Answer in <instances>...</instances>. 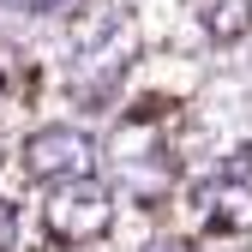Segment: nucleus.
<instances>
[{"instance_id": "423d86ee", "label": "nucleus", "mask_w": 252, "mask_h": 252, "mask_svg": "<svg viewBox=\"0 0 252 252\" xmlns=\"http://www.w3.org/2000/svg\"><path fill=\"white\" fill-rule=\"evenodd\" d=\"M0 6H18V12H60L66 0H0Z\"/></svg>"}, {"instance_id": "f03ea898", "label": "nucleus", "mask_w": 252, "mask_h": 252, "mask_svg": "<svg viewBox=\"0 0 252 252\" xmlns=\"http://www.w3.org/2000/svg\"><path fill=\"white\" fill-rule=\"evenodd\" d=\"M24 168L36 180H78L96 174V138L78 132V126H42L24 144Z\"/></svg>"}, {"instance_id": "f257e3e1", "label": "nucleus", "mask_w": 252, "mask_h": 252, "mask_svg": "<svg viewBox=\"0 0 252 252\" xmlns=\"http://www.w3.org/2000/svg\"><path fill=\"white\" fill-rule=\"evenodd\" d=\"M42 222L60 246H90L102 240L108 222H114V192L96 180V174H78V180H54V198L42 210Z\"/></svg>"}, {"instance_id": "39448f33", "label": "nucleus", "mask_w": 252, "mask_h": 252, "mask_svg": "<svg viewBox=\"0 0 252 252\" xmlns=\"http://www.w3.org/2000/svg\"><path fill=\"white\" fill-rule=\"evenodd\" d=\"M12 228H18V216H12L6 198H0V252H12Z\"/></svg>"}, {"instance_id": "20e7f679", "label": "nucleus", "mask_w": 252, "mask_h": 252, "mask_svg": "<svg viewBox=\"0 0 252 252\" xmlns=\"http://www.w3.org/2000/svg\"><path fill=\"white\" fill-rule=\"evenodd\" d=\"M198 24L210 42H240L246 24H252V0H204L198 6Z\"/></svg>"}, {"instance_id": "0eeeda50", "label": "nucleus", "mask_w": 252, "mask_h": 252, "mask_svg": "<svg viewBox=\"0 0 252 252\" xmlns=\"http://www.w3.org/2000/svg\"><path fill=\"white\" fill-rule=\"evenodd\" d=\"M144 252H192V246H186V240H150Z\"/></svg>"}, {"instance_id": "7ed1b4c3", "label": "nucleus", "mask_w": 252, "mask_h": 252, "mask_svg": "<svg viewBox=\"0 0 252 252\" xmlns=\"http://www.w3.org/2000/svg\"><path fill=\"white\" fill-rule=\"evenodd\" d=\"M210 192H216V210H204V222L216 234H246L252 228V186L222 180V186H210Z\"/></svg>"}]
</instances>
